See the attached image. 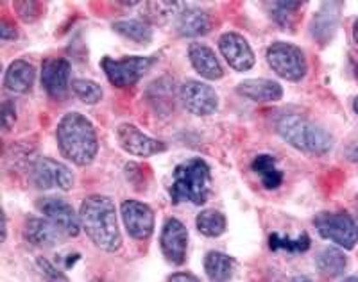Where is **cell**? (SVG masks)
<instances>
[{
  "label": "cell",
  "mask_w": 358,
  "mask_h": 282,
  "mask_svg": "<svg viewBox=\"0 0 358 282\" xmlns=\"http://www.w3.org/2000/svg\"><path fill=\"white\" fill-rule=\"evenodd\" d=\"M17 121V109L11 101H6L2 104V125H4V131H9Z\"/></svg>",
  "instance_id": "obj_33"
},
{
  "label": "cell",
  "mask_w": 358,
  "mask_h": 282,
  "mask_svg": "<svg viewBox=\"0 0 358 282\" xmlns=\"http://www.w3.org/2000/svg\"><path fill=\"white\" fill-rule=\"evenodd\" d=\"M113 31L122 38L138 45H149L152 41V27L143 20H120L113 24Z\"/></svg>",
  "instance_id": "obj_26"
},
{
  "label": "cell",
  "mask_w": 358,
  "mask_h": 282,
  "mask_svg": "<svg viewBox=\"0 0 358 282\" xmlns=\"http://www.w3.org/2000/svg\"><path fill=\"white\" fill-rule=\"evenodd\" d=\"M212 193V168L204 159L194 158L174 168L169 195L172 204L190 202L203 206Z\"/></svg>",
  "instance_id": "obj_4"
},
{
  "label": "cell",
  "mask_w": 358,
  "mask_h": 282,
  "mask_svg": "<svg viewBox=\"0 0 358 282\" xmlns=\"http://www.w3.org/2000/svg\"><path fill=\"white\" fill-rule=\"evenodd\" d=\"M122 222L127 234L136 242H145L155 232V211L140 200H124L120 206Z\"/></svg>",
  "instance_id": "obj_11"
},
{
  "label": "cell",
  "mask_w": 358,
  "mask_h": 282,
  "mask_svg": "<svg viewBox=\"0 0 358 282\" xmlns=\"http://www.w3.org/2000/svg\"><path fill=\"white\" fill-rule=\"evenodd\" d=\"M179 98L188 113L196 117H210L219 109V95L206 82L190 81L183 82L179 88Z\"/></svg>",
  "instance_id": "obj_9"
},
{
  "label": "cell",
  "mask_w": 358,
  "mask_h": 282,
  "mask_svg": "<svg viewBox=\"0 0 358 282\" xmlns=\"http://www.w3.org/2000/svg\"><path fill=\"white\" fill-rule=\"evenodd\" d=\"M188 59H190L194 70L201 77L208 79V81H219V79H222V65H220V61L215 56V52L208 45L199 43V41L190 43V47H188Z\"/></svg>",
  "instance_id": "obj_16"
},
{
  "label": "cell",
  "mask_w": 358,
  "mask_h": 282,
  "mask_svg": "<svg viewBox=\"0 0 358 282\" xmlns=\"http://www.w3.org/2000/svg\"><path fill=\"white\" fill-rule=\"evenodd\" d=\"M70 63L65 57H49L41 65V86L54 101H65L69 95Z\"/></svg>",
  "instance_id": "obj_14"
},
{
  "label": "cell",
  "mask_w": 358,
  "mask_h": 282,
  "mask_svg": "<svg viewBox=\"0 0 358 282\" xmlns=\"http://www.w3.org/2000/svg\"><path fill=\"white\" fill-rule=\"evenodd\" d=\"M62 230L47 218H27L24 225V239L40 248H49L62 242Z\"/></svg>",
  "instance_id": "obj_18"
},
{
  "label": "cell",
  "mask_w": 358,
  "mask_h": 282,
  "mask_svg": "<svg viewBox=\"0 0 358 282\" xmlns=\"http://www.w3.org/2000/svg\"><path fill=\"white\" fill-rule=\"evenodd\" d=\"M313 225L321 238L330 239L341 248L353 250L357 246L358 223L351 214L322 211L313 216Z\"/></svg>",
  "instance_id": "obj_6"
},
{
  "label": "cell",
  "mask_w": 358,
  "mask_h": 282,
  "mask_svg": "<svg viewBox=\"0 0 358 282\" xmlns=\"http://www.w3.org/2000/svg\"><path fill=\"white\" fill-rule=\"evenodd\" d=\"M213 20L210 13L201 8H185L178 15L176 31L183 38H199L212 31Z\"/></svg>",
  "instance_id": "obj_17"
},
{
  "label": "cell",
  "mask_w": 358,
  "mask_h": 282,
  "mask_svg": "<svg viewBox=\"0 0 358 282\" xmlns=\"http://www.w3.org/2000/svg\"><path fill=\"white\" fill-rule=\"evenodd\" d=\"M56 143L66 161L76 166H88L99 154V140L94 124L81 113H66L57 121Z\"/></svg>",
  "instance_id": "obj_2"
},
{
  "label": "cell",
  "mask_w": 358,
  "mask_h": 282,
  "mask_svg": "<svg viewBox=\"0 0 358 282\" xmlns=\"http://www.w3.org/2000/svg\"><path fill=\"white\" fill-rule=\"evenodd\" d=\"M117 141L127 154L134 158H151L167 150L163 141L155 140L133 124H120L117 127Z\"/></svg>",
  "instance_id": "obj_12"
},
{
  "label": "cell",
  "mask_w": 358,
  "mask_h": 282,
  "mask_svg": "<svg viewBox=\"0 0 358 282\" xmlns=\"http://www.w3.org/2000/svg\"><path fill=\"white\" fill-rule=\"evenodd\" d=\"M276 133L285 143L308 156H326L334 149L331 134L303 114H283L276 121Z\"/></svg>",
  "instance_id": "obj_3"
},
{
  "label": "cell",
  "mask_w": 358,
  "mask_h": 282,
  "mask_svg": "<svg viewBox=\"0 0 358 282\" xmlns=\"http://www.w3.org/2000/svg\"><path fill=\"white\" fill-rule=\"evenodd\" d=\"M355 206H357V213H358V193H357V198H355Z\"/></svg>",
  "instance_id": "obj_42"
},
{
  "label": "cell",
  "mask_w": 358,
  "mask_h": 282,
  "mask_svg": "<svg viewBox=\"0 0 358 282\" xmlns=\"http://www.w3.org/2000/svg\"><path fill=\"white\" fill-rule=\"evenodd\" d=\"M353 111L358 114V97H355V101H353Z\"/></svg>",
  "instance_id": "obj_41"
},
{
  "label": "cell",
  "mask_w": 358,
  "mask_h": 282,
  "mask_svg": "<svg viewBox=\"0 0 358 282\" xmlns=\"http://www.w3.org/2000/svg\"><path fill=\"white\" fill-rule=\"evenodd\" d=\"M159 246H162L163 258L171 265H183L187 261L188 248V230L185 223L179 222L178 218H167L162 229V236H159Z\"/></svg>",
  "instance_id": "obj_13"
},
{
  "label": "cell",
  "mask_w": 358,
  "mask_h": 282,
  "mask_svg": "<svg viewBox=\"0 0 358 282\" xmlns=\"http://www.w3.org/2000/svg\"><path fill=\"white\" fill-rule=\"evenodd\" d=\"M36 207L66 238H76L81 232V218L69 202L56 197H43L36 202Z\"/></svg>",
  "instance_id": "obj_10"
},
{
  "label": "cell",
  "mask_w": 358,
  "mask_h": 282,
  "mask_svg": "<svg viewBox=\"0 0 358 282\" xmlns=\"http://www.w3.org/2000/svg\"><path fill=\"white\" fill-rule=\"evenodd\" d=\"M70 89L73 91V95L79 98L81 102L88 105L99 104L102 101V88L94 81H85V79H73Z\"/></svg>",
  "instance_id": "obj_30"
},
{
  "label": "cell",
  "mask_w": 358,
  "mask_h": 282,
  "mask_svg": "<svg viewBox=\"0 0 358 282\" xmlns=\"http://www.w3.org/2000/svg\"><path fill=\"white\" fill-rule=\"evenodd\" d=\"M204 272L212 282H228L236 272V259L212 250L204 258Z\"/></svg>",
  "instance_id": "obj_21"
},
{
  "label": "cell",
  "mask_w": 358,
  "mask_h": 282,
  "mask_svg": "<svg viewBox=\"0 0 358 282\" xmlns=\"http://www.w3.org/2000/svg\"><path fill=\"white\" fill-rule=\"evenodd\" d=\"M268 248L273 252H287L290 255L303 254L310 248V236L306 232H301L297 238H290V236H281V234L273 232L268 236Z\"/></svg>",
  "instance_id": "obj_28"
},
{
  "label": "cell",
  "mask_w": 358,
  "mask_h": 282,
  "mask_svg": "<svg viewBox=\"0 0 358 282\" xmlns=\"http://www.w3.org/2000/svg\"><path fill=\"white\" fill-rule=\"evenodd\" d=\"M350 159H351V161L357 163V165H358V145L353 147V149L350 150Z\"/></svg>",
  "instance_id": "obj_36"
},
{
  "label": "cell",
  "mask_w": 358,
  "mask_h": 282,
  "mask_svg": "<svg viewBox=\"0 0 358 282\" xmlns=\"http://www.w3.org/2000/svg\"><path fill=\"white\" fill-rule=\"evenodd\" d=\"M342 8L341 2H330V4H322L321 11L317 13V17L313 18L312 24V34L313 38H317L319 41L326 43L334 36L335 29H337L338 22V9Z\"/></svg>",
  "instance_id": "obj_23"
},
{
  "label": "cell",
  "mask_w": 358,
  "mask_h": 282,
  "mask_svg": "<svg viewBox=\"0 0 358 282\" xmlns=\"http://www.w3.org/2000/svg\"><path fill=\"white\" fill-rule=\"evenodd\" d=\"M0 38L4 41H13L17 40L18 38V31L15 27H13L9 22L2 20V24H0Z\"/></svg>",
  "instance_id": "obj_34"
},
{
  "label": "cell",
  "mask_w": 358,
  "mask_h": 282,
  "mask_svg": "<svg viewBox=\"0 0 358 282\" xmlns=\"http://www.w3.org/2000/svg\"><path fill=\"white\" fill-rule=\"evenodd\" d=\"M265 57L273 72L289 82H299L305 79L308 72V61H306L305 52L292 43H285V41L271 43L267 47Z\"/></svg>",
  "instance_id": "obj_5"
},
{
  "label": "cell",
  "mask_w": 358,
  "mask_h": 282,
  "mask_svg": "<svg viewBox=\"0 0 358 282\" xmlns=\"http://www.w3.org/2000/svg\"><path fill=\"white\" fill-rule=\"evenodd\" d=\"M196 227L206 238H219L226 232L228 220L220 211L217 209H204L196 216Z\"/></svg>",
  "instance_id": "obj_27"
},
{
  "label": "cell",
  "mask_w": 358,
  "mask_h": 282,
  "mask_svg": "<svg viewBox=\"0 0 358 282\" xmlns=\"http://www.w3.org/2000/svg\"><path fill=\"white\" fill-rule=\"evenodd\" d=\"M290 282H312V281H310L308 277H305V275H296Z\"/></svg>",
  "instance_id": "obj_39"
},
{
  "label": "cell",
  "mask_w": 358,
  "mask_h": 282,
  "mask_svg": "<svg viewBox=\"0 0 358 282\" xmlns=\"http://www.w3.org/2000/svg\"><path fill=\"white\" fill-rule=\"evenodd\" d=\"M81 227L97 248L104 252H118L122 248V234L118 227L117 207L110 197L90 195L81 202L79 209Z\"/></svg>",
  "instance_id": "obj_1"
},
{
  "label": "cell",
  "mask_w": 358,
  "mask_h": 282,
  "mask_svg": "<svg viewBox=\"0 0 358 282\" xmlns=\"http://www.w3.org/2000/svg\"><path fill=\"white\" fill-rule=\"evenodd\" d=\"M169 282H201L196 275L185 274V272H178V274H172L169 277Z\"/></svg>",
  "instance_id": "obj_35"
},
{
  "label": "cell",
  "mask_w": 358,
  "mask_h": 282,
  "mask_svg": "<svg viewBox=\"0 0 358 282\" xmlns=\"http://www.w3.org/2000/svg\"><path fill=\"white\" fill-rule=\"evenodd\" d=\"M2 230H4V234H2V242H6V238H8V218H6V213H4V225H2Z\"/></svg>",
  "instance_id": "obj_38"
},
{
  "label": "cell",
  "mask_w": 358,
  "mask_h": 282,
  "mask_svg": "<svg viewBox=\"0 0 358 282\" xmlns=\"http://www.w3.org/2000/svg\"><path fill=\"white\" fill-rule=\"evenodd\" d=\"M353 40L358 45V18L353 22Z\"/></svg>",
  "instance_id": "obj_37"
},
{
  "label": "cell",
  "mask_w": 358,
  "mask_h": 282,
  "mask_svg": "<svg viewBox=\"0 0 358 282\" xmlns=\"http://www.w3.org/2000/svg\"><path fill=\"white\" fill-rule=\"evenodd\" d=\"M36 81V70L24 59L13 61L4 73V88L11 93H27Z\"/></svg>",
  "instance_id": "obj_20"
},
{
  "label": "cell",
  "mask_w": 358,
  "mask_h": 282,
  "mask_svg": "<svg viewBox=\"0 0 358 282\" xmlns=\"http://www.w3.org/2000/svg\"><path fill=\"white\" fill-rule=\"evenodd\" d=\"M341 282H358V277H353V275H351V277H344Z\"/></svg>",
  "instance_id": "obj_40"
},
{
  "label": "cell",
  "mask_w": 358,
  "mask_h": 282,
  "mask_svg": "<svg viewBox=\"0 0 358 282\" xmlns=\"http://www.w3.org/2000/svg\"><path fill=\"white\" fill-rule=\"evenodd\" d=\"M13 8L17 9V15L22 18L25 24H33L41 17V4L34 0H24V2H15Z\"/></svg>",
  "instance_id": "obj_31"
},
{
  "label": "cell",
  "mask_w": 358,
  "mask_h": 282,
  "mask_svg": "<svg viewBox=\"0 0 358 282\" xmlns=\"http://www.w3.org/2000/svg\"><path fill=\"white\" fill-rule=\"evenodd\" d=\"M36 265H38V270H40V274L43 275L45 282H69L66 275L63 274L59 268H56V266H54L49 259L38 258Z\"/></svg>",
  "instance_id": "obj_32"
},
{
  "label": "cell",
  "mask_w": 358,
  "mask_h": 282,
  "mask_svg": "<svg viewBox=\"0 0 358 282\" xmlns=\"http://www.w3.org/2000/svg\"><path fill=\"white\" fill-rule=\"evenodd\" d=\"M183 9L185 4L181 2H145L142 9V18L149 25H162L167 24Z\"/></svg>",
  "instance_id": "obj_24"
},
{
  "label": "cell",
  "mask_w": 358,
  "mask_h": 282,
  "mask_svg": "<svg viewBox=\"0 0 358 282\" xmlns=\"http://www.w3.org/2000/svg\"><path fill=\"white\" fill-rule=\"evenodd\" d=\"M252 172L258 174L262 177V184L267 188V190H276L280 188L281 182H283V174L276 166V159L268 154H260L251 165Z\"/></svg>",
  "instance_id": "obj_25"
},
{
  "label": "cell",
  "mask_w": 358,
  "mask_h": 282,
  "mask_svg": "<svg viewBox=\"0 0 358 282\" xmlns=\"http://www.w3.org/2000/svg\"><path fill=\"white\" fill-rule=\"evenodd\" d=\"M236 93L252 102H278L283 97V88L271 79H245L236 86Z\"/></svg>",
  "instance_id": "obj_19"
},
{
  "label": "cell",
  "mask_w": 358,
  "mask_h": 282,
  "mask_svg": "<svg viewBox=\"0 0 358 282\" xmlns=\"http://www.w3.org/2000/svg\"><path fill=\"white\" fill-rule=\"evenodd\" d=\"M219 50L235 72H248L257 63L249 41L238 33H224L219 38Z\"/></svg>",
  "instance_id": "obj_15"
},
{
  "label": "cell",
  "mask_w": 358,
  "mask_h": 282,
  "mask_svg": "<svg viewBox=\"0 0 358 282\" xmlns=\"http://www.w3.org/2000/svg\"><path fill=\"white\" fill-rule=\"evenodd\" d=\"M315 266H317L319 274L324 277H341L348 268V258L344 250H341L338 246H326L315 258Z\"/></svg>",
  "instance_id": "obj_22"
},
{
  "label": "cell",
  "mask_w": 358,
  "mask_h": 282,
  "mask_svg": "<svg viewBox=\"0 0 358 282\" xmlns=\"http://www.w3.org/2000/svg\"><path fill=\"white\" fill-rule=\"evenodd\" d=\"M156 61L158 59L151 56H131L122 59L104 57L101 66L111 84L117 88H129L140 82V79L156 65Z\"/></svg>",
  "instance_id": "obj_7"
},
{
  "label": "cell",
  "mask_w": 358,
  "mask_h": 282,
  "mask_svg": "<svg viewBox=\"0 0 358 282\" xmlns=\"http://www.w3.org/2000/svg\"><path fill=\"white\" fill-rule=\"evenodd\" d=\"M271 17L281 29H292L301 15V2H271Z\"/></svg>",
  "instance_id": "obj_29"
},
{
  "label": "cell",
  "mask_w": 358,
  "mask_h": 282,
  "mask_svg": "<svg viewBox=\"0 0 358 282\" xmlns=\"http://www.w3.org/2000/svg\"><path fill=\"white\" fill-rule=\"evenodd\" d=\"M31 177L40 190L70 191L76 182V175L69 166L50 158L36 159L31 166Z\"/></svg>",
  "instance_id": "obj_8"
}]
</instances>
